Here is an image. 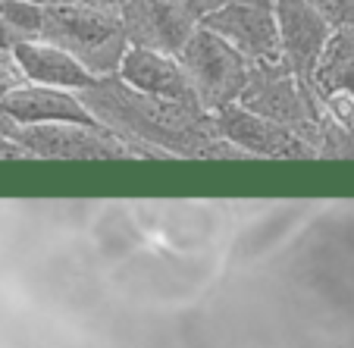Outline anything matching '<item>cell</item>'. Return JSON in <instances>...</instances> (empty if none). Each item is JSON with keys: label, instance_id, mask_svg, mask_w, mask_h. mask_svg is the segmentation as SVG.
<instances>
[{"label": "cell", "instance_id": "cell-13", "mask_svg": "<svg viewBox=\"0 0 354 348\" xmlns=\"http://www.w3.org/2000/svg\"><path fill=\"white\" fill-rule=\"evenodd\" d=\"M314 85L320 98H351L354 101V60L320 63L314 73Z\"/></svg>", "mask_w": 354, "mask_h": 348}, {"label": "cell", "instance_id": "cell-18", "mask_svg": "<svg viewBox=\"0 0 354 348\" xmlns=\"http://www.w3.org/2000/svg\"><path fill=\"white\" fill-rule=\"evenodd\" d=\"M32 3H57V0H32Z\"/></svg>", "mask_w": 354, "mask_h": 348}, {"label": "cell", "instance_id": "cell-9", "mask_svg": "<svg viewBox=\"0 0 354 348\" xmlns=\"http://www.w3.org/2000/svg\"><path fill=\"white\" fill-rule=\"evenodd\" d=\"M120 79L126 82V85H132L135 91L160 98V101L204 107L198 91H194V82L188 79L185 66L179 63V57L145 51V47H129L126 60H122V66H120Z\"/></svg>", "mask_w": 354, "mask_h": 348}, {"label": "cell", "instance_id": "cell-3", "mask_svg": "<svg viewBox=\"0 0 354 348\" xmlns=\"http://www.w3.org/2000/svg\"><path fill=\"white\" fill-rule=\"evenodd\" d=\"M179 63L185 66L201 104L210 113L229 107V104H239L241 91L248 85V75H251V60L239 54L226 38L204 28L201 22L188 38V44L182 47Z\"/></svg>", "mask_w": 354, "mask_h": 348}, {"label": "cell", "instance_id": "cell-6", "mask_svg": "<svg viewBox=\"0 0 354 348\" xmlns=\"http://www.w3.org/2000/svg\"><path fill=\"white\" fill-rule=\"evenodd\" d=\"M120 16L129 44L169 57H179L198 28V19L173 0H122Z\"/></svg>", "mask_w": 354, "mask_h": 348}, {"label": "cell", "instance_id": "cell-15", "mask_svg": "<svg viewBox=\"0 0 354 348\" xmlns=\"http://www.w3.org/2000/svg\"><path fill=\"white\" fill-rule=\"evenodd\" d=\"M22 85H28V79H26V73H22V66L16 63L13 47L0 44V101H3L10 91L22 88Z\"/></svg>", "mask_w": 354, "mask_h": 348}, {"label": "cell", "instance_id": "cell-1", "mask_svg": "<svg viewBox=\"0 0 354 348\" xmlns=\"http://www.w3.org/2000/svg\"><path fill=\"white\" fill-rule=\"evenodd\" d=\"M79 101L104 129L116 135L129 151L141 154H210L223 138L214 113L204 107L160 101L135 91L120 75L97 79L91 88L75 91Z\"/></svg>", "mask_w": 354, "mask_h": 348}, {"label": "cell", "instance_id": "cell-10", "mask_svg": "<svg viewBox=\"0 0 354 348\" xmlns=\"http://www.w3.org/2000/svg\"><path fill=\"white\" fill-rule=\"evenodd\" d=\"M0 110L16 120L19 126H44V122H79V126H100L91 116V110L79 101L75 91H63V88H47V85H22L10 91Z\"/></svg>", "mask_w": 354, "mask_h": 348}, {"label": "cell", "instance_id": "cell-2", "mask_svg": "<svg viewBox=\"0 0 354 348\" xmlns=\"http://www.w3.org/2000/svg\"><path fill=\"white\" fill-rule=\"evenodd\" d=\"M38 41L66 51L94 79L120 75V66L132 47L120 13L73 3H44V26Z\"/></svg>", "mask_w": 354, "mask_h": 348}, {"label": "cell", "instance_id": "cell-7", "mask_svg": "<svg viewBox=\"0 0 354 348\" xmlns=\"http://www.w3.org/2000/svg\"><path fill=\"white\" fill-rule=\"evenodd\" d=\"M276 22H279L282 60L292 66L298 82H314V73L320 66L323 47H326L329 22L314 10L310 0H273Z\"/></svg>", "mask_w": 354, "mask_h": 348}, {"label": "cell", "instance_id": "cell-4", "mask_svg": "<svg viewBox=\"0 0 354 348\" xmlns=\"http://www.w3.org/2000/svg\"><path fill=\"white\" fill-rule=\"evenodd\" d=\"M239 104L245 110H251V113L295 129L301 138L314 122L298 75L292 73V66L286 60L251 63V75H248V85L241 91Z\"/></svg>", "mask_w": 354, "mask_h": 348}, {"label": "cell", "instance_id": "cell-17", "mask_svg": "<svg viewBox=\"0 0 354 348\" xmlns=\"http://www.w3.org/2000/svg\"><path fill=\"white\" fill-rule=\"evenodd\" d=\"M57 3H73V7H91V10H113L120 13L122 0H57Z\"/></svg>", "mask_w": 354, "mask_h": 348}, {"label": "cell", "instance_id": "cell-5", "mask_svg": "<svg viewBox=\"0 0 354 348\" xmlns=\"http://www.w3.org/2000/svg\"><path fill=\"white\" fill-rule=\"evenodd\" d=\"M201 26L226 38L251 63L282 60L279 22H276L273 0H239L216 13L204 16Z\"/></svg>", "mask_w": 354, "mask_h": 348}, {"label": "cell", "instance_id": "cell-8", "mask_svg": "<svg viewBox=\"0 0 354 348\" xmlns=\"http://www.w3.org/2000/svg\"><path fill=\"white\" fill-rule=\"evenodd\" d=\"M216 129L226 141L241 147L245 154H263V157H308L314 154V147L301 138L295 129L273 122L267 116H257L245 110L241 104H229V107L214 113Z\"/></svg>", "mask_w": 354, "mask_h": 348}, {"label": "cell", "instance_id": "cell-16", "mask_svg": "<svg viewBox=\"0 0 354 348\" xmlns=\"http://www.w3.org/2000/svg\"><path fill=\"white\" fill-rule=\"evenodd\" d=\"M173 3H179L185 13H192L194 19H204V16H210V13H216V10H223V7H229V3H239V0H173Z\"/></svg>", "mask_w": 354, "mask_h": 348}, {"label": "cell", "instance_id": "cell-12", "mask_svg": "<svg viewBox=\"0 0 354 348\" xmlns=\"http://www.w3.org/2000/svg\"><path fill=\"white\" fill-rule=\"evenodd\" d=\"M0 19L7 22L22 41H38L44 26V3L32 0H0Z\"/></svg>", "mask_w": 354, "mask_h": 348}, {"label": "cell", "instance_id": "cell-14", "mask_svg": "<svg viewBox=\"0 0 354 348\" xmlns=\"http://www.w3.org/2000/svg\"><path fill=\"white\" fill-rule=\"evenodd\" d=\"M310 3L329 22L333 32H339V28H351L354 32V0H310Z\"/></svg>", "mask_w": 354, "mask_h": 348}, {"label": "cell", "instance_id": "cell-11", "mask_svg": "<svg viewBox=\"0 0 354 348\" xmlns=\"http://www.w3.org/2000/svg\"><path fill=\"white\" fill-rule=\"evenodd\" d=\"M13 54L32 85L63 88V91H85V88H91L97 82L75 57H69L66 51L47 44V41H19L13 47Z\"/></svg>", "mask_w": 354, "mask_h": 348}]
</instances>
